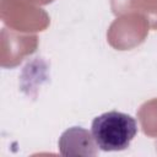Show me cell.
Returning a JSON list of instances; mask_svg holds the SVG:
<instances>
[{
	"label": "cell",
	"instance_id": "2",
	"mask_svg": "<svg viewBox=\"0 0 157 157\" xmlns=\"http://www.w3.org/2000/svg\"><path fill=\"white\" fill-rule=\"evenodd\" d=\"M93 136L82 129L74 126L63 132L59 140L60 152L64 156L69 155H96L97 152L92 150L96 147V142H93Z\"/></svg>",
	"mask_w": 157,
	"mask_h": 157
},
{
	"label": "cell",
	"instance_id": "1",
	"mask_svg": "<svg viewBox=\"0 0 157 157\" xmlns=\"http://www.w3.org/2000/svg\"><path fill=\"white\" fill-rule=\"evenodd\" d=\"M91 132L102 151H123L136 136L137 124L131 115L112 110L93 119Z\"/></svg>",
	"mask_w": 157,
	"mask_h": 157
}]
</instances>
